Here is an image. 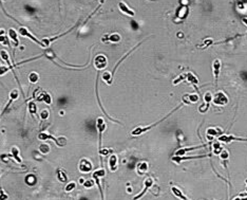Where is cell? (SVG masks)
<instances>
[{
	"label": "cell",
	"mask_w": 247,
	"mask_h": 200,
	"mask_svg": "<svg viewBox=\"0 0 247 200\" xmlns=\"http://www.w3.org/2000/svg\"><path fill=\"white\" fill-rule=\"evenodd\" d=\"M9 67H5V66H2V65H0V76L4 75L6 72H9Z\"/></svg>",
	"instance_id": "41"
},
{
	"label": "cell",
	"mask_w": 247,
	"mask_h": 200,
	"mask_svg": "<svg viewBox=\"0 0 247 200\" xmlns=\"http://www.w3.org/2000/svg\"><path fill=\"white\" fill-rule=\"evenodd\" d=\"M221 152H222V147H221V144L220 143H214L213 144V152L214 155H219L221 154Z\"/></svg>",
	"instance_id": "34"
},
{
	"label": "cell",
	"mask_w": 247,
	"mask_h": 200,
	"mask_svg": "<svg viewBox=\"0 0 247 200\" xmlns=\"http://www.w3.org/2000/svg\"><path fill=\"white\" fill-rule=\"evenodd\" d=\"M148 170V163L147 162H141L137 165V173L139 175H144Z\"/></svg>",
	"instance_id": "25"
},
{
	"label": "cell",
	"mask_w": 247,
	"mask_h": 200,
	"mask_svg": "<svg viewBox=\"0 0 247 200\" xmlns=\"http://www.w3.org/2000/svg\"><path fill=\"white\" fill-rule=\"evenodd\" d=\"M233 200H247V197L246 198H236V199H233Z\"/></svg>",
	"instance_id": "44"
},
{
	"label": "cell",
	"mask_w": 247,
	"mask_h": 200,
	"mask_svg": "<svg viewBox=\"0 0 247 200\" xmlns=\"http://www.w3.org/2000/svg\"><path fill=\"white\" fill-rule=\"evenodd\" d=\"M210 155H202V156H193V157H188V158H185V157H180V156H174L173 158H172V161H174V162H181V161H184V160H191V159H201V158H205V157H209Z\"/></svg>",
	"instance_id": "18"
},
{
	"label": "cell",
	"mask_w": 247,
	"mask_h": 200,
	"mask_svg": "<svg viewBox=\"0 0 247 200\" xmlns=\"http://www.w3.org/2000/svg\"><path fill=\"white\" fill-rule=\"evenodd\" d=\"M220 142H223V143H231L232 141H247V138H237L233 137L232 134H223L219 138Z\"/></svg>",
	"instance_id": "12"
},
{
	"label": "cell",
	"mask_w": 247,
	"mask_h": 200,
	"mask_svg": "<svg viewBox=\"0 0 247 200\" xmlns=\"http://www.w3.org/2000/svg\"><path fill=\"white\" fill-rule=\"evenodd\" d=\"M99 1H101V4H103V0H99Z\"/></svg>",
	"instance_id": "46"
},
{
	"label": "cell",
	"mask_w": 247,
	"mask_h": 200,
	"mask_svg": "<svg viewBox=\"0 0 247 200\" xmlns=\"http://www.w3.org/2000/svg\"><path fill=\"white\" fill-rule=\"evenodd\" d=\"M118 8H119V10H121V12L124 13V14H126V15L130 16V17H132V16L135 15L134 11H132L131 9L129 8L128 5H127V3H125L124 1H119V2H118Z\"/></svg>",
	"instance_id": "14"
},
{
	"label": "cell",
	"mask_w": 247,
	"mask_h": 200,
	"mask_svg": "<svg viewBox=\"0 0 247 200\" xmlns=\"http://www.w3.org/2000/svg\"><path fill=\"white\" fill-rule=\"evenodd\" d=\"M51 150V147L49 144H47V143H42V144L39 145V152H41V154H49Z\"/></svg>",
	"instance_id": "29"
},
{
	"label": "cell",
	"mask_w": 247,
	"mask_h": 200,
	"mask_svg": "<svg viewBox=\"0 0 247 200\" xmlns=\"http://www.w3.org/2000/svg\"><path fill=\"white\" fill-rule=\"evenodd\" d=\"M220 70H221V61H220L219 59H215V61H213V64H212V71H213V74H214V79H215V82H214L215 86L218 85Z\"/></svg>",
	"instance_id": "13"
},
{
	"label": "cell",
	"mask_w": 247,
	"mask_h": 200,
	"mask_svg": "<svg viewBox=\"0 0 247 200\" xmlns=\"http://www.w3.org/2000/svg\"><path fill=\"white\" fill-rule=\"evenodd\" d=\"M93 175H96V176H98L99 178H101V177H105V175H106V172H105V170H103V168H99V170H95V172L93 173Z\"/></svg>",
	"instance_id": "36"
},
{
	"label": "cell",
	"mask_w": 247,
	"mask_h": 200,
	"mask_svg": "<svg viewBox=\"0 0 247 200\" xmlns=\"http://www.w3.org/2000/svg\"><path fill=\"white\" fill-rule=\"evenodd\" d=\"M92 177H93V179L95 180V183H96V184H97V186H98L99 193H101V200H105V199H103V188H101V178H99L98 176H96V175H93V174H92Z\"/></svg>",
	"instance_id": "28"
},
{
	"label": "cell",
	"mask_w": 247,
	"mask_h": 200,
	"mask_svg": "<svg viewBox=\"0 0 247 200\" xmlns=\"http://www.w3.org/2000/svg\"><path fill=\"white\" fill-rule=\"evenodd\" d=\"M228 156H229V154H228L227 150H223V152H221V154H220V157H221L222 160H227L228 159Z\"/></svg>",
	"instance_id": "42"
},
{
	"label": "cell",
	"mask_w": 247,
	"mask_h": 200,
	"mask_svg": "<svg viewBox=\"0 0 247 200\" xmlns=\"http://www.w3.org/2000/svg\"><path fill=\"white\" fill-rule=\"evenodd\" d=\"M94 185V181L93 180H87V181H85L83 182V186L86 188H92Z\"/></svg>",
	"instance_id": "40"
},
{
	"label": "cell",
	"mask_w": 247,
	"mask_h": 200,
	"mask_svg": "<svg viewBox=\"0 0 247 200\" xmlns=\"http://www.w3.org/2000/svg\"><path fill=\"white\" fill-rule=\"evenodd\" d=\"M28 108H29V111H30V113L32 114V116H37V106H36L35 102L34 101L29 102Z\"/></svg>",
	"instance_id": "26"
},
{
	"label": "cell",
	"mask_w": 247,
	"mask_h": 200,
	"mask_svg": "<svg viewBox=\"0 0 247 200\" xmlns=\"http://www.w3.org/2000/svg\"><path fill=\"white\" fill-rule=\"evenodd\" d=\"M40 118L42 120H47L49 118V110L48 109H42L40 112Z\"/></svg>",
	"instance_id": "38"
},
{
	"label": "cell",
	"mask_w": 247,
	"mask_h": 200,
	"mask_svg": "<svg viewBox=\"0 0 247 200\" xmlns=\"http://www.w3.org/2000/svg\"><path fill=\"white\" fill-rule=\"evenodd\" d=\"M242 20H243V22H244L245 25H247V18H243Z\"/></svg>",
	"instance_id": "45"
},
{
	"label": "cell",
	"mask_w": 247,
	"mask_h": 200,
	"mask_svg": "<svg viewBox=\"0 0 247 200\" xmlns=\"http://www.w3.org/2000/svg\"><path fill=\"white\" fill-rule=\"evenodd\" d=\"M78 23H79V21H78V22H77V23H76V25H74V27H72V28H71V29H69V30L67 31V32H65V33L60 34V35L53 36V37H51V38H43V39H42V43H43V45H45V47H48L49 45H50V43H52V41L56 40V39H58V38H61V37H62V36H65V35H67V34H68V33H70L71 31H73L75 28H77V27H78Z\"/></svg>",
	"instance_id": "10"
},
{
	"label": "cell",
	"mask_w": 247,
	"mask_h": 200,
	"mask_svg": "<svg viewBox=\"0 0 247 200\" xmlns=\"http://www.w3.org/2000/svg\"><path fill=\"white\" fill-rule=\"evenodd\" d=\"M144 190L141 191V193H139V195H136L135 197L133 198V200H139V199H141V197H143V196L145 195V194H146L147 193V191L149 190V188H151L152 185H153V179H152L151 177H149V178H147L146 180H145V182H144Z\"/></svg>",
	"instance_id": "11"
},
{
	"label": "cell",
	"mask_w": 247,
	"mask_h": 200,
	"mask_svg": "<svg viewBox=\"0 0 247 200\" xmlns=\"http://www.w3.org/2000/svg\"><path fill=\"white\" fill-rule=\"evenodd\" d=\"M9 36H10V38L13 40L14 46L15 47L19 46V40H18V38H17V33H16V31L14 30V29H10V30H9Z\"/></svg>",
	"instance_id": "21"
},
{
	"label": "cell",
	"mask_w": 247,
	"mask_h": 200,
	"mask_svg": "<svg viewBox=\"0 0 247 200\" xmlns=\"http://www.w3.org/2000/svg\"><path fill=\"white\" fill-rule=\"evenodd\" d=\"M93 65L97 70L101 71L107 67V65H108V59H107V57L103 55V54H98V55L95 56Z\"/></svg>",
	"instance_id": "5"
},
{
	"label": "cell",
	"mask_w": 247,
	"mask_h": 200,
	"mask_svg": "<svg viewBox=\"0 0 247 200\" xmlns=\"http://www.w3.org/2000/svg\"><path fill=\"white\" fill-rule=\"evenodd\" d=\"M18 96H19V93H18V90L17 89H13L12 91L10 92V99H9V103H8V105L4 107V109H3V111L0 113V119L4 116V113L6 111H8V109L10 108V106H11V104H12L13 102L15 101V100H17L18 99Z\"/></svg>",
	"instance_id": "9"
},
{
	"label": "cell",
	"mask_w": 247,
	"mask_h": 200,
	"mask_svg": "<svg viewBox=\"0 0 247 200\" xmlns=\"http://www.w3.org/2000/svg\"><path fill=\"white\" fill-rule=\"evenodd\" d=\"M186 77H187V73L181 74L179 77H177V79L173 81V85H177L179 83H182L183 81H185V79H186Z\"/></svg>",
	"instance_id": "33"
},
{
	"label": "cell",
	"mask_w": 247,
	"mask_h": 200,
	"mask_svg": "<svg viewBox=\"0 0 247 200\" xmlns=\"http://www.w3.org/2000/svg\"><path fill=\"white\" fill-rule=\"evenodd\" d=\"M199 95L197 94H186L183 96V101L184 104H192V103H197L199 101Z\"/></svg>",
	"instance_id": "16"
},
{
	"label": "cell",
	"mask_w": 247,
	"mask_h": 200,
	"mask_svg": "<svg viewBox=\"0 0 247 200\" xmlns=\"http://www.w3.org/2000/svg\"><path fill=\"white\" fill-rule=\"evenodd\" d=\"M57 179L62 183H66L68 181V176H67V174L61 168H58L57 170Z\"/></svg>",
	"instance_id": "23"
},
{
	"label": "cell",
	"mask_w": 247,
	"mask_h": 200,
	"mask_svg": "<svg viewBox=\"0 0 247 200\" xmlns=\"http://www.w3.org/2000/svg\"><path fill=\"white\" fill-rule=\"evenodd\" d=\"M11 152H12L13 158H14V159H15L18 163H21V162H22V160H21V158L19 157V149H18L17 147H16V146H13V147H12V149H11Z\"/></svg>",
	"instance_id": "24"
},
{
	"label": "cell",
	"mask_w": 247,
	"mask_h": 200,
	"mask_svg": "<svg viewBox=\"0 0 247 200\" xmlns=\"http://www.w3.org/2000/svg\"><path fill=\"white\" fill-rule=\"evenodd\" d=\"M0 56H1V58H2L3 61H6V63H8V67H9V69H10L11 71H12L13 75L15 76L16 81H17L18 86H19V88H20V90H21V91H22V89H21V84H20V81L18 79L17 75H16V73H15V71H14V67L12 66V64H11V61H10V57H9L8 52H6V51H5V50H1V51H0Z\"/></svg>",
	"instance_id": "7"
},
{
	"label": "cell",
	"mask_w": 247,
	"mask_h": 200,
	"mask_svg": "<svg viewBox=\"0 0 247 200\" xmlns=\"http://www.w3.org/2000/svg\"><path fill=\"white\" fill-rule=\"evenodd\" d=\"M39 81V74L37 72H31L30 75H29V82L31 84H35Z\"/></svg>",
	"instance_id": "27"
},
{
	"label": "cell",
	"mask_w": 247,
	"mask_h": 200,
	"mask_svg": "<svg viewBox=\"0 0 247 200\" xmlns=\"http://www.w3.org/2000/svg\"><path fill=\"white\" fill-rule=\"evenodd\" d=\"M18 33L20 34L21 36H23V37H28L30 38V39H32V40L34 41V43H36L38 45V46L42 47V48H45V45L42 43V41H39L37 39V38L35 37V36L33 35V34H31V32L28 30V29L25 28V27H23V25H20V28L18 29Z\"/></svg>",
	"instance_id": "3"
},
{
	"label": "cell",
	"mask_w": 247,
	"mask_h": 200,
	"mask_svg": "<svg viewBox=\"0 0 247 200\" xmlns=\"http://www.w3.org/2000/svg\"><path fill=\"white\" fill-rule=\"evenodd\" d=\"M103 79L106 82L108 85H110V84H112L113 77H112V75H111V73H110V72H105V73L103 74Z\"/></svg>",
	"instance_id": "30"
},
{
	"label": "cell",
	"mask_w": 247,
	"mask_h": 200,
	"mask_svg": "<svg viewBox=\"0 0 247 200\" xmlns=\"http://www.w3.org/2000/svg\"><path fill=\"white\" fill-rule=\"evenodd\" d=\"M8 198H9L8 194L3 191L2 188H0V200H8Z\"/></svg>",
	"instance_id": "39"
},
{
	"label": "cell",
	"mask_w": 247,
	"mask_h": 200,
	"mask_svg": "<svg viewBox=\"0 0 247 200\" xmlns=\"http://www.w3.org/2000/svg\"><path fill=\"white\" fill-rule=\"evenodd\" d=\"M96 127L98 130V150L101 149V143H103V132L106 130V123L103 118H98L96 120Z\"/></svg>",
	"instance_id": "4"
},
{
	"label": "cell",
	"mask_w": 247,
	"mask_h": 200,
	"mask_svg": "<svg viewBox=\"0 0 247 200\" xmlns=\"http://www.w3.org/2000/svg\"><path fill=\"white\" fill-rule=\"evenodd\" d=\"M212 43H213V40H212V39H207V40H205L204 41V43H203V45H199V46H197V48H207V47L208 46H210V45H212Z\"/></svg>",
	"instance_id": "37"
},
{
	"label": "cell",
	"mask_w": 247,
	"mask_h": 200,
	"mask_svg": "<svg viewBox=\"0 0 247 200\" xmlns=\"http://www.w3.org/2000/svg\"><path fill=\"white\" fill-rule=\"evenodd\" d=\"M33 100L38 101V102H45V104H48V105H50L51 103H52V97H51L50 94H49L48 92L42 91L40 88H37L35 91H34Z\"/></svg>",
	"instance_id": "2"
},
{
	"label": "cell",
	"mask_w": 247,
	"mask_h": 200,
	"mask_svg": "<svg viewBox=\"0 0 247 200\" xmlns=\"http://www.w3.org/2000/svg\"><path fill=\"white\" fill-rule=\"evenodd\" d=\"M183 105H184V104L179 105V106H177V108H174L171 112H169V113L167 114L166 117H165V118H163V119H161V120H159V121H157V123H153V124L149 125V126H146V127H141V126L136 127L135 129H133V130H132V131H131V134H132V136H141V134H145V132H147V131H148V130H150V129H151V128H153V127H155L157 124H159V123H162V122H163V121H165V120H166L167 118H169V117H170V116H171V114L173 113L174 111H177V109H180V108H181V107L183 106Z\"/></svg>",
	"instance_id": "1"
},
{
	"label": "cell",
	"mask_w": 247,
	"mask_h": 200,
	"mask_svg": "<svg viewBox=\"0 0 247 200\" xmlns=\"http://www.w3.org/2000/svg\"><path fill=\"white\" fill-rule=\"evenodd\" d=\"M109 166L111 172H115L117 170V156L116 155H111V157L109 158Z\"/></svg>",
	"instance_id": "19"
},
{
	"label": "cell",
	"mask_w": 247,
	"mask_h": 200,
	"mask_svg": "<svg viewBox=\"0 0 247 200\" xmlns=\"http://www.w3.org/2000/svg\"><path fill=\"white\" fill-rule=\"evenodd\" d=\"M221 134V130L217 129V128H208L207 129V134L208 136H217V134Z\"/></svg>",
	"instance_id": "32"
},
{
	"label": "cell",
	"mask_w": 247,
	"mask_h": 200,
	"mask_svg": "<svg viewBox=\"0 0 247 200\" xmlns=\"http://www.w3.org/2000/svg\"><path fill=\"white\" fill-rule=\"evenodd\" d=\"M75 188H76V183L74 182V181H72V182H70V183H68V184H67L65 191H66V192H68V193L69 192H72V191H73Z\"/></svg>",
	"instance_id": "35"
},
{
	"label": "cell",
	"mask_w": 247,
	"mask_h": 200,
	"mask_svg": "<svg viewBox=\"0 0 247 200\" xmlns=\"http://www.w3.org/2000/svg\"><path fill=\"white\" fill-rule=\"evenodd\" d=\"M79 170L83 174H87V173H90L93 168V164L91 163L90 160L88 159H81L80 162H79Z\"/></svg>",
	"instance_id": "8"
},
{
	"label": "cell",
	"mask_w": 247,
	"mask_h": 200,
	"mask_svg": "<svg viewBox=\"0 0 247 200\" xmlns=\"http://www.w3.org/2000/svg\"><path fill=\"white\" fill-rule=\"evenodd\" d=\"M38 139L41 140V141H48V140H52V141H54L55 143H56V141H57V139H56V138H54L52 134H45V132H41V134H38Z\"/></svg>",
	"instance_id": "22"
},
{
	"label": "cell",
	"mask_w": 247,
	"mask_h": 200,
	"mask_svg": "<svg viewBox=\"0 0 247 200\" xmlns=\"http://www.w3.org/2000/svg\"><path fill=\"white\" fill-rule=\"evenodd\" d=\"M212 102L218 106H224L228 103V97L227 95L222 91L215 92L214 95L212 96Z\"/></svg>",
	"instance_id": "6"
},
{
	"label": "cell",
	"mask_w": 247,
	"mask_h": 200,
	"mask_svg": "<svg viewBox=\"0 0 247 200\" xmlns=\"http://www.w3.org/2000/svg\"><path fill=\"white\" fill-rule=\"evenodd\" d=\"M207 144H203V145H199V146H192V147H187V148H182V149H179L177 152H175V156H184L187 152H190V150H194V149H200V148H203V147H206Z\"/></svg>",
	"instance_id": "15"
},
{
	"label": "cell",
	"mask_w": 247,
	"mask_h": 200,
	"mask_svg": "<svg viewBox=\"0 0 247 200\" xmlns=\"http://www.w3.org/2000/svg\"><path fill=\"white\" fill-rule=\"evenodd\" d=\"M108 39L109 41H111V43H119L121 41V36H119V34L117 33H113L111 34V35H106L103 37V41L107 40Z\"/></svg>",
	"instance_id": "20"
},
{
	"label": "cell",
	"mask_w": 247,
	"mask_h": 200,
	"mask_svg": "<svg viewBox=\"0 0 247 200\" xmlns=\"http://www.w3.org/2000/svg\"><path fill=\"white\" fill-rule=\"evenodd\" d=\"M4 33H5V31L3 30V29H0V36H1V35H4Z\"/></svg>",
	"instance_id": "43"
},
{
	"label": "cell",
	"mask_w": 247,
	"mask_h": 200,
	"mask_svg": "<svg viewBox=\"0 0 247 200\" xmlns=\"http://www.w3.org/2000/svg\"><path fill=\"white\" fill-rule=\"evenodd\" d=\"M186 79L189 82L190 84H197V83H199V81H197V77H195V76H194L192 73H190V72H188V73H187Z\"/></svg>",
	"instance_id": "31"
},
{
	"label": "cell",
	"mask_w": 247,
	"mask_h": 200,
	"mask_svg": "<svg viewBox=\"0 0 247 200\" xmlns=\"http://www.w3.org/2000/svg\"><path fill=\"white\" fill-rule=\"evenodd\" d=\"M212 93L210 91H207L206 93H205L204 95V101L206 102V106L204 107V108L202 109V110H200V112H202V113H204V112H206L207 110H208V108H209L210 106V103H211L212 101Z\"/></svg>",
	"instance_id": "17"
}]
</instances>
